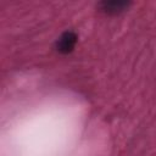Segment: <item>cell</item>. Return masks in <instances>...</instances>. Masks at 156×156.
<instances>
[{"instance_id":"2","label":"cell","mask_w":156,"mask_h":156,"mask_svg":"<svg viewBox=\"0 0 156 156\" xmlns=\"http://www.w3.org/2000/svg\"><path fill=\"white\" fill-rule=\"evenodd\" d=\"M104 9L107 12H118L121 10H123L124 6H127V4L124 1H110V2H104Z\"/></svg>"},{"instance_id":"1","label":"cell","mask_w":156,"mask_h":156,"mask_svg":"<svg viewBox=\"0 0 156 156\" xmlns=\"http://www.w3.org/2000/svg\"><path fill=\"white\" fill-rule=\"evenodd\" d=\"M76 41H77L76 34H74L73 32H66V33H63V34L58 38V40H57V43H56L57 50L61 51V52H65V54H66V52H69V51L74 48Z\"/></svg>"}]
</instances>
